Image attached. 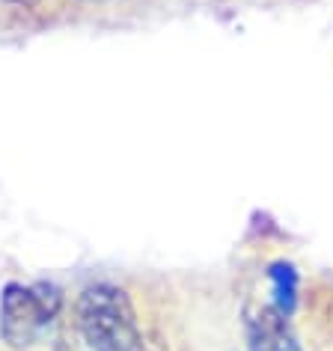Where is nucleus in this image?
Instances as JSON below:
<instances>
[{"label": "nucleus", "mask_w": 333, "mask_h": 351, "mask_svg": "<svg viewBox=\"0 0 333 351\" xmlns=\"http://www.w3.org/2000/svg\"><path fill=\"white\" fill-rule=\"evenodd\" d=\"M268 277H271V286H274V306H277V310H283V313H292L295 292H297L295 268L286 265V262H277V265H271Z\"/></svg>", "instance_id": "nucleus-4"}, {"label": "nucleus", "mask_w": 333, "mask_h": 351, "mask_svg": "<svg viewBox=\"0 0 333 351\" xmlns=\"http://www.w3.org/2000/svg\"><path fill=\"white\" fill-rule=\"evenodd\" d=\"M63 298L54 286L12 283L0 298V337L12 348H30L39 333L57 319Z\"/></svg>", "instance_id": "nucleus-2"}, {"label": "nucleus", "mask_w": 333, "mask_h": 351, "mask_svg": "<svg viewBox=\"0 0 333 351\" xmlns=\"http://www.w3.org/2000/svg\"><path fill=\"white\" fill-rule=\"evenodd\" d=\"M244 330H247V351H304L288 324V313L277 310L274 304L250 306Z\"/></svg>", "instance_id": "nucleus-3"}, {"label": "nucleus", "mask_w": 333, "mask_h": 351, "mask_svg": "<svg viewBox=\"0 0 333 351\" xmlns=\"http://www.w3.org/2000/svg\"><path fill=\"white\" fill-rule=\"evenodd\" d=\"M75 324L90 351H143L146 346L134 304L113 283L84 289L75 304Z\"/></svg>", "instance_id": "nucleus-1"}, {"label": "nucleus", "mask_w": 333, "mask_h": 351, "mask_svg": "<svg viewBox=\"0 0 333 351\" xmlns=\"http://www.w3.org/2000/svg\"><path fill=\"white\" fill-rule=\"evenodd\" d=\"M143 351H166V348H164V346H161V342H158V339H146Z\"/></svg>", "instance_id": "nucleus-5"}]
</instances>
